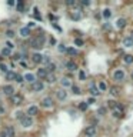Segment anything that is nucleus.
I'll use <instances>...</instances> for the list:
<instances>
[{
  "label": "nucleus",
  "mask_w": 133,
  "mask_h": 137,
  "mask_svg": "<svg viewBox=\"0 0 133 137\" xmlns=\"http://www.w3.org/2000/svg\"><path fill=\"white\" fill-rule=\"evenodd\" d=\"M30 44H31V47H33V49H42V47H43V44H44V36H43V34H40V36L31 39Z\"/></svg>",
  "instance_id": "obj_1"
},
{
  "label": "nucleus",
  "mask_w": 133,
  "mask_h": 137,
  "mask_svg": "<svg viewBox=\"0 0 133 137\" xmlns=\"http://www.w3.org/2000/svg\"><path fill=\"white\" fill-rule=\"evenodd\" d=\"M125 77H126V74H125L123 69H116V70L113 72V80H114L116 83L123 82V80H125Z\"/></svg>",
  "instance_id": "obj_2"
},
{
  "label": "nucleus",
  "mask_w": 133,
  "mask_h": 137,
  "mask_svg": "<svg viewBox=\"0 0 133 137\" xmlns=\"http://www.w3.org/2000/svg\"><path fill=\"white\" fill-rule=\"evenodd\" d=\"M20 124H22V127L24 129H29L33 126V117H30V116H24V117L20 120Z\"/></svg>",
  "instance_id": "obj_3"
},
{
  "label": "nucleus",
  "mask_w": 133,
  "mask_h": 137,
  "mask_svg": "<svg viewBox=\"0 0 133 137\" xmlns=\"http://www.w3.org/2000/svg\"><path fill=\"white\" fill-rule=\"evenodd\" d=\"M97 134V127L96 126H87L85 129V136L86 137H94Z\"/></svg>",
  "instance_id": "obj_4"
},
{
  "label": "nucleus",
  "mask_w": 133,
  "mask_h": 137,
  "mask_svg": "<svg viewBox=\"0 0 133 137\" xmlns=\"http://www.w3.org/2000/svg\"><path fill=\"white\" fill-rule=\"evenodd\" d=\"M42 107H44V108H52L53 107V99H52V97H49V96H46V97H43V99H42Z\"/></svg>",
  "instance_id": "obj_5"
},
{
  "label": "nucleus",
  "mask_w": 133,
  "mask_h": 137,
  "mask_svg": "<svg viewBox=\"0 0 133 137\" xmlns=\"http://www.w3.org/2000/svg\"><path fill=\"white\" fill-rule=\"evenodd\" d=\"M112 114H113L116 119H122V117H123L125 111H123V107H122V104H120V103L117 104V107H116V108H113V110H112Z\"/></svg>",
  "instance_id": "obj_6"
},
{
  "label": "nucleus",
  "mask_w": 133,
  "mask_h": 137,
  "mask_svg": "<svg viewBox=\"0 0 133 137\" xmlns=\"http://www.w3.org/2000/svg\"><path fill=\"white\" fill-rule=\"evenodd\" d=\"M56 97H57V100H66L67 99V91H66V89H57L56 90Z\"/></svg>",
  "instance_id": "obj_7"
},
{
  "label": "nucleus",
  "mask_w": 133,
  "mask_h": 137,
  "mask_svg": "<svg viewBox=\"0 0 133 137\" xmlns=\"http://www.w3.org/2000/svg\"><path fill=\"white\" fill-rule=\"evenodd\" d=\"M89 93L92 94L93 97H97V96H100V90L97 89V84H94V83H90V86H89Z\"/></svg>",
  "instance_id": "obj_8"
},
{
  "label": "nucleus",
  "mask_w": 133,
  "mask_h": 137,
  "mask_svg": "<svg viewBox=\"0 0 133 137\" xmlns=\"http://www.w3.org/2000/svg\"><path fill=\"white\" fill-rule=\"evenodd\" d=\"M70 17L72 20H80L83 17V13H82V9H77V10H72L70 13Z\"/></svg>",
  "instance_id": "obj_9"
},
{
  "label": "nucleus",
  "mask_w": 133,
  "mask_h": 137,
  "mask_svg": "<svg viewBox=\"0 0 133 137\" xmlns=\"http://www.w3.org/2000/svg\"><path fill=\"white\" fill-rule=\"evenodd\" d=\"M122 44H123L125 47H127V49H129V47H133V39L127 34V36L123 37V40H122Z\"/></svg>",
  "instance_id": "obj_10"
},
{
  "label": "nucleus",
  "mask_w": 133,
  "mask_h": 137,
  "mask_svg": "<svg viewBox=\"0 0 133 137\" xmlns=\"http://www.w3.org/2000/svg\"><path fill=\"white\" fill-rule=\"evenodd\" d=\"M31 89H33V91H42L44 89V84L40 82V80H36L33 84H31Z\"/></svg>",
  "instance_id": "obj_11"
},
{
  "label": "nucleus",
  "mask_w": 133,
  "mask_h": 137,
  "mask_svg": "<svg viewBox=\"0 0 133 137\" xmlns=\"http://www.w3.org/2000/svg\"><path fill=\"white\" fill-rule=\"evenodd\" d=\"M2 90L4 91V93L7 94V96H10V97H12L13 94H15V89H13V87L10 86V84H6V86H3V87H2Z\"/></svg>",
  "instance_id": "obj_12"
},
{
  "label": "nucleus",
  "mask_w": 133,
  "mask_h": 137,
  "mask_svg": "<svg viewBox=\"0 0 133 137\" xmlns=\"http://www.w3.org/2000/svg\"><path fill=\"white\" fill-rule=\"evenodd\" d=\"M10 101H12L13 104H16V106H17V104H20V103L23 101V97L20 96V94H13V96L10 97Z\"/></svg>",
  "instance_id": "obj_13"
},
{
  "label": "nucleus",
  "mask_w": 133,
  "mask_h": 137,
  "mask_svg": "<svg viewBox=\"0 0 133 137\" xmlns=\"http://www.w3.org/2000/svg\"><path fill=\"white\" fill-rule=\"evenodd\" d=\"M65 66H66V69L70 70V72H75V70H77V64H76V63L73 62V60L66 62V63H65Z\"/></svg>",
  "instance_id": "obj_14"
},
{
  "label": "nucleus",
  "mask_w": 133,
  "mask_h": 137,
  "mask_svg": "<svg viewBox=\"0 0 133 137\" xmlns=\"http://www.w3.org/2000/svg\"><path fill=\"white\" fill-rule=\"evenodd\" d=\"M60 84H62V89H66V87H72L73 86L72 82H70V79H67V77L60 79Z\"/></svg>",
  "instance_id": "obj_15"
},
{
  "label": "nucleus",
  "mask_w": 133,
  "mask_h": 137,
  "mask_svg": "<svg viewBox=\"0 0 133 137\" xmlns=\"http://www.w3.org/2000/svg\"><path fill=\"white\" fill-rule=\"evenodd\" d=\"M47 76H49V72L46 70V67L37 69V77H40V79H46Z\"/></svg>",
  "instance_id": "obj_16"
},
{
  "label": "nucleus",
  "mask_w": 133,
  "mask_h": 137,
  "mask_svg": "<svg viewBox=\"0 0 133 137\" xmlns=\"http://www.w3.org/2000/svg\"><path fill=\"white\" fill-rule=\"evenodd\" d=\"M37 113H39V108H37L36 106H30L29 108H27V116H30V117L36 116Z\"/></svg>",
  "instance_id": "obj_17"
},
{
  "label": "nucleus",
  "mask_w": 133,
  "mask_h": 137,
  "mask_svg": "<svg viewBox=\"0 0 133 137\" xmlns=\"http://www.w3.org/2000/svg\"><path fill=\"white\" fill-rule=\"evenodd\" d=\"M114 26H116L117 29H123V27L126 26V19H123V17H119V19L116 20V23H114Z\"/></svg>",
  "instance_id": "obj_18"
},
{
  "label": "nucleus",
  "mask_w": 133,
  "mask_h": 137,
  "mask_svg": "<svg viewBox=\"0 0 133 137\" xmlns=\"http://www.w3.org/2000/svg\"><path fill=\"white\" fill-rule=\"evenodd\" d=\"M31 60H33V63H36V64H39V63L43 62V56L39 54V53H34L33 56H31Z\"/></svg>",
  "instance_id": "obj_19"
},
{
  "label": "nucleus",
  "mask_w": 133,
  "mask_h": 137,
  "mask_svg": "<svg viewBox=\"0 0 133 137\" xmlns=\"http://www.w3.org/2000/svg\"><path fill=\"white\" fill-rule=\"evenodd\" d=\"M24 80L33 84L34 82H36V76H34V74H31V73H26V74H24Z\"/></svg>",
  "instance_id": "obj_20"
},
{
  "label": "nucleus",
  "mask_w": 133,
  "mask_h": 137,
  "mask_svg": "<svg viewBox=\"0 0 133 137\" xmlns=\"http://www.w3.org/2000/svg\"><path fill=\"white\" fill-rule=\"evenodd\" d=\"M122 60H123L125 64H132L133 63V56L132 54H125L123 57H122Z\"/></svg>",
  "instance_id": "obj_21"
},
{
  "label": "nucleus",
  "mask_w": 133,
  "mask_h": 137,
  "mask_svg": "<svg viewBox=\"0 0 133 137\" xmlns=\"http://www.w3.org/2000/svg\"><path fill=\"white\" fill-rule=\"evenodd\" d=\"M20 36H22V37H29L30 36V29H27V27H22V29H20Z\"/></svg>",
  "instance_id": "obj_22"
},
{
  "label": "nucleus",
  "mask_w": 133,
  "mask_h": 137,
  "mask_svg": "<svg viewBox=\"0 0 133 137\" xmlns=\"http://www.w3.org/2000/svg\"><path fill=\"white\" fill-rule=\"evenodd\" d=\"M46 70L49 72V74H53V73L56 72V64L54 63H50V64L46 66Z\"/></svg>",
  "instance_id": "obj_23"
},
{
  "label": "nucleus",
  "mask_w": 133,
  "mask_h": 137,
  "mask_svg": "<svg viewBox=\"0 0 133 137\" xmlns=\"http://www.w3.org/2000/svg\"><path fill=\"white\" fill-rule=\"evenodd\" d=\"M117 101L116 100H107V107L110 108V110H113V108H116L117 107Z\"/></svg>",
  "instance_id": "obj_24"
},
{
  "label": "nucleus",
  "mask_w": 133,
  "mask_h": 137,
  "mask_svg": "<svg viewBox=\"0 0 133 137\" xmlns=\"http://www.w3.org/2000/svg\"><path fill=\"white\" fill-rule=\"evenodd\" d=\"M97 89L100 90V93H102V91H106L107 90L106 83H104V82H97Z\"/></svg>",
  "instance_id": "obj_25"
},
{
  "label": "nucleus",
  "mask_w": 133,
  "mask_h": 137,
  "mask_svg": "<svg viewBox=\"0 0 133 137\" xmlns=\"http://www.w3.org/2000/svg\"><path fill=\"white\" fill-rule=\"evenodd\" d=\"M110 16H112V10L110 9H104L103 10V17L104 19H110Z\"/></svg>",
  "instance_id": "obj_26"
},
{
  "label": "nucleus",
  "mask_w": 133,
  "mask_h": 137,
  "mask_svg": "<svg viewBox=\"0 0 133 137\" xmlns=\"http://www.w3.org/2000/svg\"><path fill=\"white\" fill-rule=\"evenodd\" d=\"M87 107H89V104H87V101H82V103L79 104V108L82 111H86L87 110Z\"/></svg>",
  "instance_id": "obj_27"
},
{
  "label": "nucleus",
  "mask_w": 133,
  "mask_h": 137,
  "mask_svg": "<svg viewBox=\"0 0 133 137\" xmlns=\"http://www.w3.org/2000/svg\"><path fill=\"white\" fill-rule=\"evenodd\" d=\"M67 54H70V56H77V50L76 49H73V47H67Z\"/></svg>",
  "instance_id": "obj_28"
},
{
  "label": "nucleus",
  "mask_w": 133,
  "mask_h": 137,
  "mask_svg": "<svg viewBox=\"0 0 133 137\" xmlns=\"http://www.w3.org/2000/svg\"><path fill=\"white\" fill-rule=\"evenodd\" d=\"M6 77H7V80H13V79H16V77H17V74H16L15 72H7Z\"/></svg>",
  "instance_id": "obj_29"
},
{
  "label": "nucleus",
  "mask_w": 133,
  "mask_h": 137,
  "mask_svg": "<svg viewBox=\"0 0 133 137\" xmlns=\"http://www.w3.org/2000/svg\"><path fill=\"white\" fill-rule=\"evenodd\" d=\"M109 93L112 94V96H114V97L119 96V90L116 89V87H110V89H109Z\"/></svg>",
  "instance_id": "obj_30"
},
{
  "label": "nucleus",
  "mask_w": 133,
  "mask_h": 137,
  "mask_svg": "<svg viewBox=\"0 0 133 137\" xmlns=\"http://www.w3.org/2000/svg\"><path fill=\"white\" fill-rule=\"evenodd\" d=\"M79 79L82 80V82H86V72L85 70H80L79 72Z\"/></svg>",
  "instance_id": "obj_31"
},
{
  "label": "nucleus",
  "mask_w": 133,
  "mask_h": 137,
  "mask_svg": "<svg viewBox=\"0 0 133 137\" xmlns=\"http://www.w3.org/2000/svg\"><path fill=\"white\" fill-rule=\"evenodd\" d=\"M72 93L77 96V94H80V93H82V90H80L77 86H72Z\"/></svg>",
  "instance_id": "obj_32"
},
{
  "label": "nucleus",
  "mask_w": 133,
  "mask_h": 137,
  "mask_svg": "<svg viewBox=\"0 0 133 137\" xmlns=\"http://www.w3.org/2000/svg\"><path fill=\"white\" fill-rule=\"evenodd\" d=\"M46 79H47L49 83H54V82H56V76H54V74H49Z\"/></svg>",
  "instance_id": "obj_33"
},
{
  "label": "nucleus",
  "mask_w": 133,
  "mask_h": 137,
  "mask_svg": "<svg viewBox=\"0 0 133 137\" xmlns=\"http://www.w3.org/2000/svg\"><path fill=\"white\" fill-rule=\"evenodd\" d=\"M97 114L104 116V114H106V107H99V108H97Z\"/></svg>",
  "instance_id": "obj_34"
},
{
  "label": "nucleus",
  "mask_w": 133,
  "mask_h": 137,
  "mask_svg": "<svg viewBox=\"0 0 133 137\" xmlns=\"http://www.w3.org/2000/svg\"><path fill=\"white\" fill-rule=\"evenodd\" d=\"M75 44L77 46V47H82V46H83V40H82V39H75Z\"/></svg>",
  "instance_id": "obj_35"
},
{
  "label": "nucleus",
  "mask_w": 133,
  "mask_h": 137,
  "mask_svg": "<svg viewBox=\"0 0 133 137\" xmlns=\"http://www.w3.org/2000/svg\"><path fill=\"white\" fill-rule=\"evenodd\" d=\"M2 54H4V56H10V54H12V51H10L7 47H4V49L2 50Z\"/></svg>",
  "instance_id": "obj_36"
},
{
  "label": "nucleus",
  "mask_w": 133,
  "mask_h": 137,
  "mask_svg": "<svg viewBox=\"0 0 133 137\" xmlns=\"http://www.w3.org/2000/svg\"><path fill=\"white\" fill-rule=\"evenodd\" d=\"M42 63H46V64H50V57L49 56H43V62Z\"/></svg>",
  "instance_id": "obj_37"
},
{
  "label": "nucleus",
  "mask_w": 133,
  "mask_h": 137,
  "mask_svg": "<svg viewBox=\"0 0 133 137\" xmlns=\"http://www.w3.org/2000/svg\"><path fill=\"white\" fill-rule=\"evenodd\" d=\"M0 70H2V72H4V73H7V66L3 64V63H0Z\"/></svg>",
  "instance_id": "obj_38"
},
{
  "label": "nucleus",
  "mask_w": 133,
  "mask_h": 137,
  "mask_svg": "<svg viewBox=\"0 0 133 137\" xmlns=\"http://www.w3.org/2000/svg\"><path fill=\"white\" fill-rule=\"evenodd\" d=\"M6 47H7L9 50H10V49H15V44H13L12 41H7V43H6Z\"/></svg>",
  "instance_id": "obj_39"
},
{
  "label": "nucleus",
  "mask_w": 133,
  "mask_h": 137,
  "mask_svg": "<svg viewBox=\"0 0 133 137\" xmlns=\"http://www.w3.org/2000/svg\"><path fill=\"white\" fill-rule=\"evenodd\" d=\"M13 133H15L13 127H9V129H7V136H13Z\"/></svg>",
  "instance_id": "obj_40"
},
{
  "label": "nucleus",
  "mask_w": 133,
  "mask_h": 137,
  "mask_svg": "<svg viewBox=\"0 0 133 137\" xmlns=\"http://www.w3.org/2000/svg\"><path fill=\"white\" fill-rule=\"evenodd\" d=\"M23 79H24V77H22V76H19V74H17V77H16V82H17V83H22V82H23Z\"/></svg>",
  "instance_id": "obj_41"
},
{
  "label": "nucleus",
  "mask_w": 133,
  "mask_h": 137,
  "mask_svg": "<svg viewBox=\"0 0 133 137\" xmlns=\"http://www.w3.org/2000/svg\"><path fill=\"white\" fill-rule=\"evenodd\" d=\"M66 4H67V6H76L77 3H76V2H73V0H70V2H66Z\"/></svg>",
  "instance_id": "obj_42"
},
{
  "label": "nucleus",
  "mask_w": 133,
  "mask_h": 137,
  "mask_svg": "<svg viewBox=\"0 0 133 137\" xmlns=\"http://www.w3.org/2000/svg\"><path fill=\"white\" fill-rule=\"evenodd\" d=\"M59 50H60V51H66V50H67V47H65L63 44H60V46H59Z\"/></svg>",
  "instance_id": "obj_43"
},
{
  "label": "nucleus",
  "mask_w": 133,
  "mask_h": 137,
  "mask_svg": "<svg viewBox=\"0 0 133 137\" xmlns=\"http://www.w3.org/2000/svg\"><path fill=\"white\" fill-rule=\"evenodd\" d=\"M13 36H15V31H13V30H9V31H7V37H13Z\"/></svg>",
  "instance_id": "obj_44"
},
{
  "label": "nucleus",
  "mask_w": 133,
  "mask_h": 137,
  "mask_svg": "<svg viewBox=\"0 0 133 137\" xmlns=\"http://www.w3.org/2000/svg\"><path fill=\"white\" fill-rule=\"evenodd\" d=\"M87 104H94V97H90V99L87 100Z\"/></svg>",
  "instance_id": "obj_45"
},
{
  "label": "nucleus",
  "mask_w": 133,
  "mask_h": 137,
  "mask_svg": "<svg viewBox=\"0 0 133 137\" xmlns=\"http://www.w3.org/2000/svg\"><path fill=\"white\" fill-rule=\"evenodd\" d=\"M24 7V4L23 3H19V4H17V9H19V12H22V9Z\"/></svg>",
  "instance_id": "obj_46"
},
{
  "label": "nucleus",
  "mask_w": 133,
  "mask_h": 137,
  "mask_svg": "<svg viewBox=\"0 0 133 137\" xmlns=\"http://www.w3.org/2000/svg\"><path fill=\"white\" fill-rule=\"evenodd\" d=\"M33 26H36V24H34L33 22H30L29 24H27V29H30V27H33Z\"/></svg>",
  "instance_id": "obj_47"
},
{
  "label": "nucleus",
  "mask_w": 133,
  "mask_h": 137,
  "mask_svg": "<svg viewBox=\"0 0 133 137\" xmlns=\"http://www.w3.org/2000/svg\"><path fill=\"white\" fill-rule=\"evenodd\" d=\"M80 4H82V6H89V4H90V2H82Z\"/></svg>",
  "instance_id": "obj_48"
},
{
  "label": "nucleus",
  "mask_w": 133,
  "mask_h": 137,
  "mask_svg": "<svg viewBox=\"0 0 133 137\" xmlns=\"http://www.w3.org/2000/svg\"><path fill=\"white\" fill-rule=\"evenodd\" d=\"M0 137H7V133H4V131H2V133H0Z\"/></svg>",
  "instance_id": "obj_49"
},
{
  "label": "nucleus",
  "mask_w": 133,
  "mask_h": 137,
  "mask_svg": "<svg viewBox=\"0 0 133 137\" xmlns=\"http://www.w3.org/2000/svg\"><path fill=\"white\" fill-rule=\"evenodd\" d=\"M129 36H130V37H132V39H133V30H132V31H130V33H129Z\"/></svg>",
  "instance_id": "obj_50"
},
{
  "label": "nucleus",
  "mask_w": 133,
  "mask_h": 137,
  "mask_svg": "<svg viewBox=\"0 0 133 137\" xmlns=\"http://www.w3.org/2000/svg\"><path fill=\"white\" fill-rule=\"evenodd\" d=\"M0 62H2V57H0Z\"/></svg>",
  "instance_id": "obj_51"
}]
</instances>
